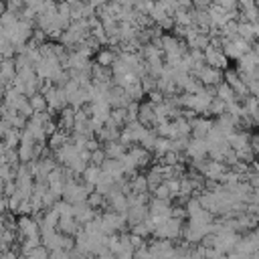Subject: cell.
<instances>
[{
	"mask_svg": "<svg viewBox=\"0 0 259 259\" xmlns=\"http://www.w3.org/2000/svg\"><path fill=\"white\" fill-rule=\"evenodd\" d=\"M105 158H107V156H105V150H97V148H95V150H91V152H89V160H91L95 166H99Z\"/></svg>",
	"mask_w": 259,
	"mask_h": 259,
	"instance_id": "obj_8",
	"label": "cell"
},
{
	"mask_svg": "<svg viewBox=\"0 0 259 259\" xmlns=\"http://www.w3.org/2000/svg\"><path fill=\"white\" fill-rule=\"evenodd\" d=\"M237 61H239V69H237V71L249 73V71H257V69H259V57L253 53V49L247 51L245 55H241Z\"/></svg>",
	"mask_w": 259,
	"mask_h": 259,
	"instance_id": "obj_3",
	"label": "cell"
},
{
	"mask_svg": "<svg viewBox=\"0 0 259 259\" xmlns=\"http://www.w3.org/2000/svg\"><path fill=\"white\" fill-rule=\"evenodd\" d=\"M251 49H253V53H255V55H257V57H259V42H257V45H253V47H251Z\"/></svg>",
	"mask_w": 259,
	"mask_h": 259,
	"instance_id": "obj_11",
	"label": "cell"
},
{
	"mask_svg": "<svg viewBox=\"0 0 259 259\" xmlns=\"http://www.w3.org/2000/svg\"><path fill=\"white\" fill-rule=\"evenodd\" d=\"M214 95H217L219 99H223L227 105H229V103H233V101H237V93H235V89H233V87H231L227 81H221V83H217Z\"/></svg>",
	"mask_w": 259,
	"mask_h": 259,
	"instance_id": "obj_4",
	"label": "cell"
},
{
	"mask_svg": "<svg viewBox=\"0 0 259 259\" xmlns=\"http://www.w3.org/2000/svg\"><path fill=\"white\" fill-rule=\"evenodd\" d=\"M237 6H239V10H247V8L255 6V0H237Z\"/></svg>",
	"mask_w": 259,
	"mask_h": 259,
	"instance_id": "obj_9",
	"label": "cell"
},
{
	"mask_svg": "<svg viewBox=\"0 0 259 259\" xmlns=\"http://www.w3.org/2000/svg\"><path fill=\"white\" fill-rule=\"evenodd\" d=\"M237 36L253 42L255 40V28H253V22H247V20H237Z\"/></svg>",
	"mask_w": 259,
	"mask_h": 259,
	"instance_id": "obj_5",
	"label": "cell"
},
{
	"mask_svg": "<svg viewBox=\"0 0 259 259\" xmlns=\"http://www.w3.org/2000/svg\"><path fill=\"white\" fill-rule=\"evenodd\" d=\"M194 73H196V77H198L204 85H217V83L223 81V73H221V69L210 67V65H202V67H198Z\"/></svg>",
	"mask_w": 259,
	"mask_h": 259,
	"instance_id": "obj_2",
	"label": "cell"
},
{
	"mask_svg": "<svg viewBox=\"0 0 259 259\" xmlns=\"http://www.w3.org/2000/svg\"><path fill=\"white\" fill-rule=\"evenodd\" d=\"M121 154H123V144H121V142H119V144H117V142H115V144L109 142V144L105 146V156H107V158H119Z\"/></svg>",
	"mask_w": 259,
	"mask_h": 259,
	"instance_id": "obj_7",
	"label": "cell"
},
{
	"mask_svg": "<svg viewBox=\"0 0 259 259\" xmlns=\"http://www.w3.org/2000/svg\"><path fill=\"white\" fill-rule=\"evenodd\" d=\"M227 61H229V57L223 53V49H214L210 45L204 47V63L206 65L217 67V69H225L227 67Z\"/></svg>",
	"mask_w": 259,
	"mask_h": 259,
	"instance_id": "obj_1",
	"label": "cell"
},
{
	"mask_svg": "<svg viewBox=\"0 0 259 259\" xmlns=\"http://www.w3.org/2000/svg\"><path fill=\"white\" fill-rule=\"evenodd\" d=\"M113 61H115V55H113V51L105 49V51H99V53H97V65L109 67V65H111Z\"/></svg>",
	"mask_w": 259,
	"mask_h": 259,
	"instance_id": "obj_6",
	"label": "cell"
},
{
	"mask_svg": "<svg viewBox=\"0 0 259 259\" xmlns=\"http://www.w3.org/2000/svg\"><path fill=\"white\" fill-rule=\"evenodd\" d=\"M210 2H212V0H192V4H194L196 8H208Z\"/></svg>",
	"mask_w": 259,
	"mask_h": 259,
	"instance_id": "obj_10",
	"label": "cell"
},
{
	"mask_svg": "<svg viewBox=\"0 0 259 259\" xmlns=\"http://www.w3.org/2000/svg\"><path fill=\"white\" fill-rule=\"evenodd\" d=\"M255 6H257V8H259V0H255Z\"/></svg>",
	"mask_w": 259,
	"mask_h": 259,
	"instance_id": "obj_12",
	"label": "cell"
}]
</instances>
